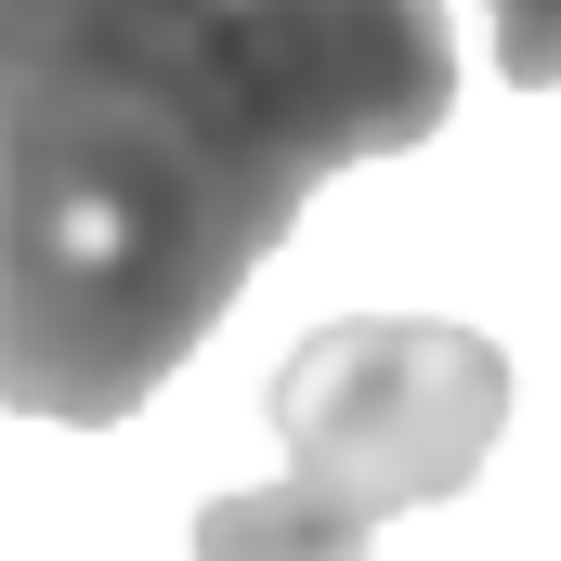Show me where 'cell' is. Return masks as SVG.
Returning <instances> with one entry per match:
<instances>
[{
  "label": "cell",
  "mask_w": 561,
  "mask_h": 561,
  "mask_svg": "<svg viewBox=\"0 0 561 561\" xmlns=\"http://www.w3.org/2000/svg\"><path fill=\"white\" fill-rule=\"evenodd\" d=\"M262 419L287 444V483L340 523H392L457 496L510 431V353L444 313H340L275 366Z\"/></svg>",
  "instance_id": "cell-2"
},
{
  "label": "cell",
  "mask_w": 561,
  "mask_h": 561,
  "mask_svg": "<svg viewBox=\"0 0 561 561\" xmlns=\"http://www.w3.org/2000/svg\"><path fill=\"white\" fill-rule=\"evenodd\" d=\"M444 105V0H0V405L118 431L300 196Z\"/></svg>",
  "instance_id": "cell-1"
},
{
  "label": "cell",
  "mask_w": 561,
  "mask_h": 561,
  "mask_svg": "<svg viewBox=\"0 0 561 561\" xmlns=\"http://www.w3.org/2000/svg\"><path fill=\"white\" fill-rule=\"evenodd\" d=\"M196 561H366V523H340L300 483H262V496H209L196 510Z\"/></svg>",
  "instance_id": "cell-3"
},
{
  "label": "cell",
  "mask_w": 561,
  "mask_h": 561,
  "mask_svg": "<svg viewBox=\"0 0 561 561\" xmlns=\"http://www.w3.org/2000/svg\"><path fill=\"white\" fill-rule=\"evenodd\" d=\"M496 66L536 92V79H561V0H496Z\"/></svg>",
  "instance_id": "cell-4"
}]
</instances>
